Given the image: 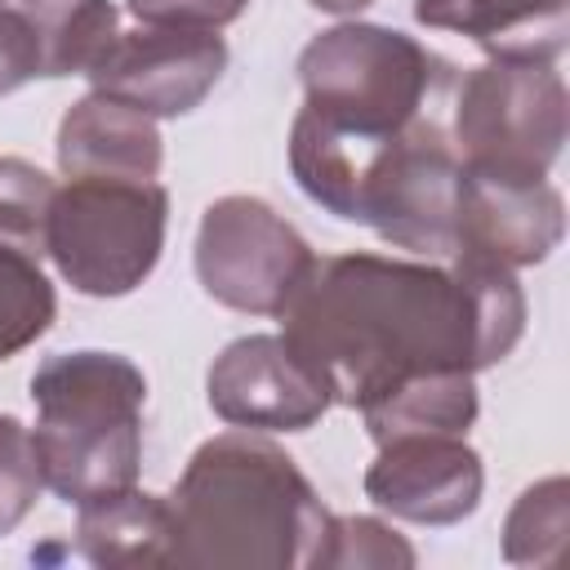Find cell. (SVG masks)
<instances>
[{
    "label": "cell",
    "mask_w": 570,
    "mask_h": 570,
    "mask_svg": "<svg viewBox=\"0 0 570 570\" xmlns=\"http://www.w3.org/2000/svg\"><path fill=\"white\" fill-rule=\"evenodd\" d=\"M481 490V454L450 432L392 436L365 468V499L414 525H459L476 512Z\"/></svg>",
    "instance_id": "obj_11"
},
{
    "label": "cell",
    "mask_w": 570,
    "mask_h": 570,
    "mask_svg": "<svg viewBox=\"0 0 570 570\" xmlns=\"http://www.w3.org/2000/svg\"><path fill=\"white\" fill-rule=\"evenodd\" d=\"M191 263L214 303L245 316H281L316 254L267 200L218 196L200 214Z\"/></svg>",
    "instance_id": "obj_8"
},
{
    "label": "cell",
    "mask_w": 570,
    "mask_h": 570,
    "mask_svg": "<svg viewBox=\"0 0 570 570\" xmlns=\"http://www.w3.org/2000/svg\"><path fill=\"white\" fill-rule=\"evenodd\" d=\"M227 71V45L200 27H147L120 31L111 49L89 67L94 94L120 98L151 120L196 111Z\"/></svg>",
    "instance_id": "obj_9"
},
{
    "label": "cell",
    "mask_w": 570,
    "mask_h": 570,
    "mask_svg": "<svg viewBox=\"0 0 570 570\" xmlns=\"http://www.w3.org/2000/svg\"><path fill=\"white\" fill-rule=\"evenodd\" d=\"M432 31H459L490 58L557 62L570 40V0H414Z\"/></svg>",
    "instance_id": "obj_14"
},
{
    "label": "cell",
    "mask_w": 570,
    "mask_h": 570,
    "mask_svg": "<svg viewBox=\"0 0 570 570\" xmlns=\"http://www.w3.org/2000/svg\"><path fill=\"white\" fill-rule=\"evenodd\" d=\"M209 410L249 432H307L334 405L325 379L285 334H245L227 343L205 374Z\"/></svg>",
    "instance_id": "obj_10"
},
{
    "label": "cell",
    "mask_w": 570,
    "mask_h": 570,
    "mask_svg": "<svg viewBox=\"0 0 570 570\" xmlns=\"http://www.w3.org/2000/svg\"><path fill=\"white\" fill-rule=\"evenodd\" d=\"M566 525H570V485H566V476L534 481L530 490H521V499L512 503V512L503 521V561H512V566L557 561L561 543H566Z\"/></svg>",
    "instance_id": "obj_18"
},
{
    "label": "cell",
    "mask_w": 570,
    "mask_h": 570,
    "mask_svg": "<svg viewBox=\"0 0 570 570\" xmlns=\"http://www.w3.org/2000/svg\"><path fill=\"white\" fill-rule=\"evenodd\" d=\"M58 316V294L36 258L0 249V361L31 347Z\"/></svg>",
    "instance_id": "obj_20"
},
{
    "label": "cell",
    "mask_w": 570,
    "mask_h": 570,
    "mask_svg": "<svg viewBox=\"0 0 570 570\" xmlns=\"http://www.w3.org/2000/svg\"><path fill=\"white\" fill-rule=\"evenodd\" d=\"M289 174L307 200L379 232L396 249L419 258H454L459 249L463 160L432 116L396 134H352L298 107Z\"/></svg>",
    "instance_id": "obj_2"
},
{
    "label": "cell",
    "mask_w": 570,
    "mask_h": 570,
    "mask_svg": "<svg viewBox=\"0 0 570 570\" xmlns=\"http://www.w3.org/2000/svg\"><path fill=\"white\" fill-rule=\"evenodd\" d=\"M454 151L485 178L539 183L566 142V80L539 58H490L472 67L454 102Z\"/></svg>",
    "instance_id": "obj_7"
},
{
    "label": "cell",
    "mask_w": 570,
    "mask_h": 570,
    "mask_svg": "<svg viewBox=\"0 0 570 570\" xmlns=\"http://www.w3.org/2000/svg\"><path fill=\"white\" fill-rule=\"evenodd\" d=\"M45 490L36 436L22 419L0 414V539L13 534Z\"/></svg>",
    "instance_id": "obj_22"
},
{
    "label": "cell",
    "mask_w": 570,
    "mask_h": 570,
    "mask_svg": "<svg viewBox=\"0 0 570 570\" xmlns=\"http://www.w3.org/2000/svg\"><path fill=\"white\" fill-rule=\"evenodd\" d=\"M58 183L22 160V156H0V249L22 254V258H45V232H49V205H53Z\"/></svg>",
    "instance_id": "obj_19"
},
{
    "label": "cell",
    "mask_w": 570,
    "mask_h": 570,
    "mask_svg": "<svg viewBox=\"0 0 570 570\" xmlns=\"http://www.w3.org/2000/svg\"><path fill=\"white\" fill-rule=\"evenodd\" d=\"M76 552L94 566H169L174 512L169 494L120 490L111 499L76 508Z\"/></svg>",
    "instance_id": "obj_15"
},
{
    "label": "cell",
    "mask_w": 570,
    "mask_h": 570,
    "mask_svg": "<svg viewBox=\"0 0 570 570\" xmlns=\"http://www.w3.org/2000/svg\"><path fill=\"white\" fill-rule=\"evenodd\" d=\"M31 13L45 40V80L89 76L120 36V9L111 0H40Z\"/></svg>",
    "instance_id": "obj_17"
},
{
    "label": "cell",
    "mask_w": 570,
    "mask_h": 570,
    "mask_svg": "<svg viewBox=\"0 0 570 570\" xmlns=\"http://www.w3.org/2000/svg\"><path fill=\"white\" fill-rule=\"evenodd\" d=\"M45 76V40L31 4L0 0V98Z\"/></svg>",
    "instance_id": "obj_23"
},
{
    "label": "cell",
    "mask_w": 570,
    "mask_h": 570,
    "mask_svg": "<svg viewBox=\"0 0 570 570\" xmlns=\"http://www.w3.org/2000/svg\"><path fill=\"white\" fill-rule=\"evenodd\" d=\"M396 570L414 566V548L379 517H334L321 552V570Z\"/></svg>",
    "instance_id": "obj_21"
},
{
    "label": "cell",
    "mask_w": 570,
    "mask_h": 570,
    "mask_svg": "<svg viewBox=\"0 0 570 570\" xmlns=\"http://www.w3.org/2000/svg\"><path fill=\"white\" fill-rule=\"evenodd\" d=\"M281 334L325 379L334 405L361 410L414 374H481L512 356L525 334V294L512 267L485 258H316Z\"/></svg>",
    "instance_id": "obj_1"
},
{
    "label": "cell",
    "mask_w": 570,
    "mask_h": 570,
    "mask_svg": "<svg viewBox=\"0 0 570 570\" xmlns=\"http://www.w3.org/2000/svg\"><path fill=\"white\" fill-rule=\"evenodd\" d=\"M58 169L62 178H160L165 138L156 120L120 98L85 94L67 107L58 125Z\"/></svg>",
    "instance_id": "obj_13"
},
{
    "label": "cell",
    "mask_w": 570,
    "mask_h": 570,
    "mask_svg": "<svg viewBox=\"0 0 570 570\" xmlns=\"http://www.w3.org/2000/svg\"><path fill=\"white\" fill-rule=\"evenodd\" d=\"M312 9H321V13H338V18H356L361 9H370L374 0H307Z\"/></svg>",
    "instance_id": "obj_25"
},
{
    "label": "cell",
    "mask_w": 570,
    "mask_h": 570,
    "mask_svg": "<svg viewBox=\"0 0 570 570\" xmlns=\"http://www.w3.org/2000/svg\"><path fill=\"white\" fill-rule=\"evenodd\" d=\"M481 414L476 396V374L463 370H441V374H414L379 392L374 401L361 405V423L374 445L410 432H450L468 436V428Z\"/></svg>",
    "instance_id": "obj_16"
},
{
    "label": "cell",
    "mask_w": 570,
    "mask_h": 570,
    "mask_svg": "<svg viewBox=\"0 0 570 570\" xmlns=\"http://www.w3.org/2000/svg\"><path fill=\"white\" fill-rule=\"evenodd\" d=\"M249 0H125V9L147 27H200L218 31L245 13Z\"/></svg>",
    "instance_id": "obj_24"
},
{
    "label": "cell",
    "mask_w": 570,
    "mask_h": 570,
    "mask_svg": "<svg viewBox=\"0 0 570 570\" xmlns=\"http://www.w3.org/2000/svg\"><path fill=\"white\" fill-rule=\"evenodd\" d=\"M45 485L71 508L138 485L147 379L120 352H53L31 374Z\"/></svg>",
    "instance_id": "obj_4"
},
{
    "label": "cell",
    "mask_w": 570,
    "mask_h": 570,
    "mask_svg": "<svg viewBox=\"0 0 570 570\" xmlns=\"http://www.w3.org/2000/svg\"><path fill=\"white\" fill-rule=\"evenodd\" d=\"M169 191L160 178H67L49 205L45 254L85 298L134 294L165 254Z\"/></svg>",
    "instance_id": "obj_6"
},
{
    "label": "cell",
    "mask_w": 570,
    "mask_h": 570,
    "mask_svg": "<svg viewBox=\"0 0 570 570\" xmlns=\"http://www.w3.org/2000/svg\"><path fill=\"white\" fill-rule=\"evenodd\" d=\"M9 4H40V0H9Z\"/></svg>",
    "instance_id": "obj_26"
},
{
    "label": "cell",
    "mask_w": 570,
    "mask_h": 570,
    "mask_svg": "<svg viewBox=\"0 0 570 570\" xmlns=\"http://www.w3.org/2000/svg\"><path fill=\"white\" fill-rule=\"evenodd\" d=\"M445 62L414 36L379 22H338L298 53L303 111L352 134H396L423 116Z\"/></svg>",
    "instance_id": "obj_5"
},
{
    "label": "cell",
    "mask_w": 570,
    "mask_h": 570,
    "mask_svg": "<svg viewBox=\"0 0 570 570\" xmlns=\"http://www.w3.org/2000/svg\"><path fill=\"white\" fill-rule=\"evenodd\" d=\"M566 236V200L561 191L539 183L485 178L463 169L459 191V249L468 258H485L499 267H534Z\"/></svg>",
    "instance_id": "obj_12"
},
{
    "label": "cell",
    "mask_w": 570,
    "mask_h": 570,
    "mask_svg": "<svg viewBox=\"0 0 570 570\" xmlns=\"http://www.w3.org/2000/svg\"><path fill=\"white\" fill-rule=\"evenodd\" d=\"M169 566L321 570L334 512L298 463L258 432H218L187 459L174 494Z\"/></svg>",
    "instance_id": "obj_3"
}]
</instances>
